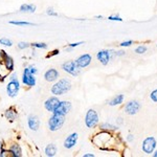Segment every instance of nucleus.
Segmentation results:
<instances>
[{"label": "nucleus", "instance_id": "4", "mask_svg": "<svg viewBox=\"0 0 157 157\" xmlns=\"http://www.w3.org/2000/svg\"><path fill=\"white\" fill-rule=\"evenodd\" d=\"M66 121V116L59 114V113L52 112V115L47 120V128L50 132H57L63 128Z\"/></svg>", "mask_w": 157, "mask_h": 157}, {"label": "nucleus", "instance_id": "23", "mask_svg": "<svg viewBox=\"0 0 157 157\" xmlns=\"http://www.w3.org/2000/svg\"><path fill=\"white\" fill-rule=\"evenodd\" d=\"M124 98H125L124 94H117V95H115L114 98H111L107 104L109 106H112V107H114V106H118V105H121V104H123Z\"/></svg>", "mask_w": 157, "mask_h": 157}, {"label": "nucleus", "instance_id": "30", "mask_svg": "<svg viewBox=\"0 0 157 157\" xmlns=\"http://www.w3.org/2000/svg\"><path fill=\"white\" fill-rule=\"evenodd\" d=\"M84 44V42L83 41H78V42H73V43H69V44L66 45V47H68V48H71V49H75V47L80 46V45Z\"/></svg>", "mask_w": 157, "mask_h": 157}, {"label": "nucleus", "instance_id": "13", "mask_svg": "<svg viewBox=\"0 0 157 157\" xmlns=\"http://www.w3.org/2000/svg\"><path fill=\"white\" fill-rule=\"evenodd\" d=\"M26 125L30 131L37 132L40 128V118L35 114H30L26 120Z\"/></svg>", "mask_w": 157, "mask_h": 157}, {"label": "nucleus", "instance_id": "22", "mask_svg": "<svg viewBox=\"0 0 157 157\" xmlns=\"http://www.w3.org/2000/svg\"><path fill=\"white\" fill-rule=\"evenodd\" d=\"M10 70L6 67V65L2 62H0V83H3L4 81L7 80L10 75Z\"/></svg>", "mask_w": 157, "mask_h": 157}, {"label": "nucleus", "instance_id": "8", "mask_svg": "<svg viewBox=\"0 0 157 157\" xmlns=\"http://www.w3.org/2000/svg\"><path fill=\"white\" fill-rule=\"evenodd\" d=\"M60 98L59 97H56V95H50L49 98H47L46 100L43 103V106H44V109L49 113H52L56 110V108L58 107L60 103Z\"/></svg>", "mask_w": 157, "mask_h": 157}, {"label": "nucleus", "instance_id": "39", "mask_svg": "<svg viewBox=\"0 0 157 157\" xmlns=\"http://www.w3.org/2000/svg\"><path fill=\"white\" fill-rule=\"evenodd\" d=\"M124 55H125L124 50H117V52H115V57H121V56H124Z\"/></svg>", "mask_w": 157, "mask_h": 157}, {"label": "nucleus", "instance_id": "24", "mask_svg": "<svg viewBox=\"0 0 157 157\" xmlns=\"http://www.w3.org/2000/svg\"><path fill=\"white\" fill-rule=\"evenodd\" d=\"M9 23L11 25H15V26H35V23L29 21H22V20H10Z\"/></svg>", "mask_w": 157, "mask_h": 157}, {"label": "nucleus", "instance_id": "29", "mask_svg": "<svg viewBox=\"0 0 157 157\" xmlns=\"http://www.w3.org/2000/svg\"><path fill=\"white\" fill-rule=\"evenodd\" d=\"M46 15L49 17H58L59 16V14L55 11L54 7H48V9L46 10Z\"/></svg>", "mask_w": 157, "mask_h": 157}, {"label": "nucleus", "instance_id": "17", "mask_svg": "<svg viewBox=\"0 0 157 157\" xmlns=\"http://www.w3.org/2000/svg\"><path fill=\"white\" fill-rule=\"evenodd\" d=\"M156 148V140L154 137H147L143 143V151L147 154L153 153Z\"/></svg>", "mask_w": 157, "mask_h": 157}, {"label": "nucleus", "instance_id": "37", "mask_svg": "<svg viewBox=\"0 0 157 157\" xmlns=\"http://www.w3.org/2000/svg\"><path fill=\"white\" fill-rule=\"evenodd\" d=\"M7 55V52L4 49H0V62H2L4 59V57Z\"/></svg>", "mask_w": 157, "mask_h": 157}, {"label": "nucleus", "instance_id": "1", "mask_svg": "<svg viewBox=\"0 0 157 157\" xmlns=\"http://www.w3.org/2000/svg\"><path fill=\"white\" fill-rule=\"evenodd\" d=\"M91 141L98 147V149L103 151H110L113 149V146L116 145V139L112 132L101 130L100 132L95 133Z\"/></svg>", "mask_w": 157, "mask_h": 157}, {"label": "nucleus", "instance_id": "11", "mask_svg": "<svg viewBox=\"0 0 157 157\" xmlns=\"http://www.w3.org/2000/svg\"><path fill=\"white\" fill-rule=\"evenodd\" d=\"M7 150H9L10 157H22L23 156V150H22V147L19 143H11L7 147Z\"/></svg>", "mask_w": 157, "mask_h": 157}, {"label": "nucleus", "instance_id": "28", "mask_svg": "<svg viewBox=\"0 0 157 157\" xmlns=\"http://www.w3.org/2000/svg\"><path fill=\"white\" fill-rule=\"evenodd\" d=\"M17 47H18V49H20V50H25V49H27L30 47V43L25 42V41H21L17 44Z\"/></svg>", "mask_w": 157, "mask_h": 157}, {"label": "nucleus", "instance_id": "36", "mask_svg": "<svg viewBox=\"0 0 157 157\" xmlns=\"http://www.w3.org/2000/svg\"><path fill=\"white\" fill-rule=\"evenodd\" d=\"M150 98H151V100L153 101V102H156L157 103V89H155L153 91V92L150 94Z\"/></svg>", "mask_w": 157, "mask_h": 157}, {"label": "nucleus", "instance_id": "25", "mask_svg": "<svg viewBox=\"0 0 157 157\" xmlns=\"http://www.w3.org/2000/svg\"><path fill=\"white\" fill-rule=\"evenodd\" d=\"M100 129L101 130H105V131H109V132H113V131H116L117 130V127H116L115 125H112V124L110 123H102L100 125Z\"/></svg>", "mask_w": 157, "mask_h": 157}, {"label": "nucleus", "instance_id": "20", "mask_svg": "<svg viewBox=\"0 0 157 157\" xmlns=\"http://www.w3.org/2000/svg\"><path fill=\"white\" fill-rule=\"evenodd\" d=\"M58 154V148L55 144H48L44 148V155L46 157H55Z\"/></svg>", "mask_w": 157, "mask_h": 157}, {"label": "nucleus", "instance_id": "40", "mask_svg": "<svg viewBox=\"0 0 157 157\" xmlns=\"http://www.w3.org/2000/svg\"><path fill=\"white\" fill-rule=\"evenodd\" d=\"M127 140L129 141V143H131V141L134 140V136L132 135V134H129V135L127 136Z\"/></svg>", "mask_w": 157, "mask_h": 157}, {"label": "nucleus", "instance_id": "9", "mask_svg": "<svg viewBox=\"0 0 157 157\" xmlns=\"http://www.w3.org/2000/svg\"><path fill=\"white\" fill-rule=\"evenodd\" d=\"M78 134L77 132L70 133L66 138L64 139V143H63V147H64L66 150H71L75 148L78 144Z\"/></svg>", "mask_w": 157, "mask_h": 157}, {"label": "nucleus", "instance_id": "21", "mask_svg": "<svg viewBox=\"0 0 157 157\" xmlns=\"http://www.w3.org/2000/svg\"><path fill=\"white\" fill-rule=\"evenodd\" d=\"M2 63L6 65V67L10 70V72L15 71V61H14V59H13L12 56H10L9 54H7L6 57H4Z\"/></svg>", "mask_w": 157, "mask_h": 157}, {"label": "nucleus", "instance_id": "10", "mask_svg": "<svg viewBox=\"0 0 157 157\" xmlns=\"http://www.w3.org/2000/svg\"><path fill=\"white\" fill-rule=\"evenodd\" d=\"M71 109H72V105L69 101H60L59 105H58V107L56 108L54 112L66 116L71 111Z\"/></svg>", "mask_w": 157, "mask_h": 157}, {"label": "nucleus", "instance_id": "16", "mask_svg": "<svg viewBox=\"0 0 157 157\" xmlns=\"http://www.w3.org/2000/svg\"><path fill=\"white\" fill-rule=\"evenodd\" d=\"M139 109H140V104H139L137 101H130V102H128L126 104L124 110H125V112L127 113V114L134 115L138 112Z\"/></svg>", "mask_w": 157, "mask_h": 157}, {"label": "nucleus", "instance_id": "32", "mask_svg": "<svg viewBox=\"0 0 157 157\" xmlns=\"http://www.w3.org/2000/svg\"><path fill=\"white\" fill-rule=\"evenodd\" d=\"M108 19L109 20H111V21H123V19H121V17L120 16H118V15H111V16H109L108 17Z\"/></svg>", "mask_w": 157, "mask_h": 157}, {"label": "nucleus", "instance_id": "6", "mask_svg": "<svg viewBox=\"0 0 157 157\" xmlns=\"http://www.w3.org/2000/svg\"><path fill=\"white\" fill-rule=\"evenodd\" d=\"M61 69H62L64 72H66L67 75L77 78L81 73V69H82V68L78 67V65L77 64L75 60H70V61H66V62L62 63Z\"/></svg>", "mask_w": 157, "mask_h": 157}, {"label": "nucleus", "instance_id": "2", "mask_svg": "<svg viewBox=\"0 0 157 157\" xmlns=\"http://www.w3.org/2000/svg\"><path fill=\"white\" fill-rule=\"evenodd\" d=\"M7 78H9V82H7V84L6 86L7 97L11 98H17L20 92V89H21V82L19 80L18 75H17V72L13 71L10 73Z\"/></svg>", "mask_w": 157, "mask_h": 157}, {"label": "nucleus", "instance_id": "3", "mask_svg": "<svg viewBox=\"0 0 157 157\" xmlns=\"http://www.w3.org/2000/svg\"><path fill=\"white\" fill-rule=\"evenodd\" d=\"M71 87L72 84L69 78H62L52 83V86L50 87V93L56 97H61V95H64L67 92H69Z\"/></svg>", "mask_w": 157, "mask_h": 157}, {"label": "nucleus", "instance_id": "18", "mask_svg": "<svg viewBox=\"0 0 157 157\" xmlns=\"http://www.w3.org/2000/svg\"><path fill=\"white\" fill-rule=\"evenodd\" d=\"M91 61H92V57L89 54H84V55H81L75 60V62H77V64L78 65L80 68H86L90 65Z\"/></svg>", "mask_w": 157, "mask_h": 157}, {"label": "nucleus", "instance_id": "27", "mask_svg": "<svg viewBox=\"0 0 157 157\" xmlns=\"http://www.w3.org/2000/svg\"><path fill=\"white\" fill-rule=\"evenodd\" d=\"M0 45L4 47H12L13 46V41L9 38H6V37H2L0 38Z\"/></svg>", "mask_w": 157, "mask_h": 157}, {"label": "nucleus", "instance_id": "35", "mask_svg": "<svg viewBox=\"0 0 157 157\" xmlns=\"http://www.w3.org/2000/svg\"><path fill=\"white\" fill-rule=\"evenodd\" d=\"M132 44H133V42L131 41V40H129V41H124V42H121V44H120V46H121V47H129V46H131Z\"/></svg>", "mask_w": 157, "mask_h": 157}, {"label": "nucleus", "instance_id": "38", "mask_svg": "<svg viewBox=\"0 0 157 157\" xmlns=\"http://www.w3.org/2000/svg\"><path fill=\"white\" fill-rule=\"evenodd\" d=\"M59 54H60V50L59 49H55V50H52V52H50V54L47 56V57H48V58L49 57H54V56H58Z\"/></svg>", "mask_w": 157, "mask_h": 157}, {"label": "nucleus", "instance_id": "12", "mask_svg": "<svg viewBox=\"0 0 157 157\" xmlns=\"http://www.w3.org/2000/svg\"><path fill=\"white\" fill-rule=\"evenodd\" d=\"M43 78L47 83H55L60 78V71L56 68H48L43 75Z\"/></svg>", "mask_w": 157, "mask_h": 157}, {"label": "nucleus", "instance_id": "15", "mask_svg": "<svg viewBox=\"0 0 157 157\" xmlns=\"http://www.w3.org/2000/svg\"><path fill=\"white\" fill-rule=\"evenodd\" d=\"M3 117L10 123H14L18 118V111L15 106H10L3 112Z\"/></svg>", "mask_w": 157, "mask_h": 157}, {"label": "nucleus", "instance_id": "45", "mask_svg": "<svg viewBox=\"0 0 157 157\" xmlns=\"http://www.w3.org/2000/svg\"><path fill=\"white\" fill-rule=\"evenodd\" d=\"M153 156H154V157H157V151H155V153L153 154Z\"/></svg>", "mask_w": 157, "mask_h": 157}, {"label": "nucleus", "instance_id": "34", "mask_svg": "<svg viewBox=\"0 0 157 157\" xmlns=\"http://www.w3.org/2000/svg\"><path fill=\"white\" fill-rule=\"evenodd\" d=\"M10 156V153H9V150H7L6 147H4L3 149L0 152V157H9Z\"/></svg>", "mask_w": 157, "mask_h": 157}, {"label": "nucleus", "instance_id": "5", "mask_svg": "<svg viewBox=\"0 0 157 157\" xmlns=\"http://www.w3.org/2000/svg\"><path fill=\"white\" fill-rule=\"evenodd\" d=\"M37 75H33L30 72L29 66L24 67V69L22 70V75H21V78H20V82H21V85H23L26 89H30V88L35 87L37 85Z\"/></svg>", "mask_w": 157, "mask_h": 157}, {"label": "nucleus", "instance_id": "44", "mask_svg": "<svg viewBox=\"0 0 157 157\" xmlns=\"http://www.w3.org/2000/svg\"><path fill=\"white\" fill-rule=\"evenodd\" d=\"M116 121H118L120 124H121V123H123V118H121V117H118L117 120H116Z\"/></svg>", "mask_w": 157, "mask_h": 157}, {"label": "nucleus", "instance_id": "31", "mask_svg": "<svg viewBox=\"0 0 157 157\" xmlns=\"http://www.w3.org/2000/svg\"><path fill=\"white\" fill-rule=\"evenodd\" d=\"M146 52H147V47L145 46V45H139V46L136 47V49H135V52L138 55L145 54Z\"/></svg>", "mask_w": 157, "mask_h": 157}, {"label": "nucleus", "instance_id": "14", "mask_svg": "<svg viewBox=\"0 0 157 157\" xmlns=\"http://www.w3.org/2000/svg\"><path fill=\"white\" fill-rule=\"evenodd\" d=\"M111 58L112 56H111L110 49H102L97 52V59L102 65H107Z\"/></svg>", "mask_w": 157, "mask_h": 157}, {"label": "nucleus", "instance_id": "33", "mask_svg": "<svg viewBox=\"0 0 157 157\" xmlns=\"http://www.w3.org/2000/svg\"><path fill=\"white\" fill-rule=\"evenodd\" d=\"M29 68L30 72H32L33 75H38V72H39L38 68H37L36 66H35V65H33V64H29Z\"/></svg>", "mask_w": 157, "mask_h": 157}, {"label": "nucleus", "instance_id": "43", "mask_svg": "<svg viewBox=\"0 0 157 157\" xmlns=\"http://www.w3.org/2000/svg\"><path fill=\"white\" fill-rule=\"evenodd\" d=\"M95 18L98 19V20H101V19H104V17L103 16H100V15H98V16H95Z\"/></svg>", "mask_w": 157, "mask_h": 157}, {"label": "nucleus", "instance_id": "42", "mask_svg": "<svg viewBox=\"0 0 157 157\" xmlns=\"http://www.w3.org/2000/svg\"><path fill=\"white\" fill-rule=\"evenodd\" d=\"M4 147H6V146H4L3 141H2V140H0V152H1V150L4 148Z\"/></svg>", "mask_w": 157, "mask_h": 157}, {"label": "nucleus", "instance_id": "41", "mask_svg": "<svg viewBox=\"0 0 157 157\" xmlns=\"http://www.w3.org/2000/svg\"><path fill=\"white\" fill-rule=\"evenodd\" d=\"M95 155L93 153H85L84 155H83V157H94Z\"/></svg>", "mask_w": 157, "mask_h": 157}, {"label": "nucleus", "instance_id": "19", "mask_svg": "<svg viewBox=\"0 0 157 157\" xmlns=\"http://www.w3.org/2000/svg\"><path fill=\"white\" fill-rule=\"evenodd\" d=\"M37 11V6L34 3H23L19 7V12L23 14H34Z\"/></svg>", "mask_w": 157, "mask_h": 157}, {"label": "nucleus", "instance_id": "26", "mask_svg": "<svg viewBox=\"0 0 157 157\" xmlns=\"http://www.w3.org/2000/svg\"><path fill=\"white\" fill-rule=\"evenodd\" d=\"M30 47L34 49H47L48 45L45 42H33L30 43Z\"/></svg>", "mask_w": 157, "mask_h": 157}, {"label": "nucleus", "instance_id": "7", "mask_svg": "<svg viewBox=\"0 0 157 157\" xmlns=\"http://www.w3.org/2000/svg\"><path fill=\"white\" fill-rule=\"evenodd\" d=\"M100 124V118H98V112L94 109H89L86 112L85 115V125L88 129H94L97 128Z\"/></svg>", "mask_w": 157, "mask_h": 157}]
</instances>
